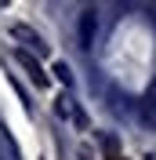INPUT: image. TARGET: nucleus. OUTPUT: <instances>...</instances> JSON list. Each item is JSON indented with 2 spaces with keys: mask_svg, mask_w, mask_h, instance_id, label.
<instances>
[{
  "mask_svg": "<svg viewBox=\"0 0 156 160\" xmlns=\"http://www.w3.org/2000/svg\"><path fill=\"white\" fill-rule=\"evenodd\" d=\"M0 160H4V153H0Z\"/></svg>",
  "mask_w": 156,
  "mask_h": 160,
  "instance_id": "nucleus-6",
  "label": "nucleus"
},
{
  "mask_svg": "<svg viewBox=\"0 0 156 160\" xmlns=\"http://www.w3.org/2000/svg\"><path fill=\"white\" fill-rule=\"evenodd\" d=\"M55 73H58V80H62V84H73V73H69V66H66V62H55Z\"/></svg>",
  "mask_w": 156,
  "mask_h": 160,
  "instance_id": "nucleus-5",
  "label": "nucleus"
},
{
  "mask_svg": "<svg viewBox=\"0 0 156 160\" xmlns=\"http://www.w3.org/2000/svg\"><path fill=\"white\" fill-rule=\"evenodd\" d=\"M11 33H15V37H18V40H26V44H29L33 51H47V44H44V40H40V37H37V33H33V29H26V26H15V29H11Z\"/></svg>",
  "mask_w": 156,
  "mask_h": 160,
  "instance_id": "nucleus-3",
  "label": "nucleus"
},
{
  "mask_svg": "<svg viewBox=\"0 0 156 160\" xmlns=\"http://www.w3.org/2000/svg\"><path fill=\"white\" fill-rule=\"evenodd\" d=\"M15 58L22 62V69L29 73V80H33V84H37V88H47V73L40 69V62L33 58V55H29V51H26V48H18V51H15Z\"/></svg>",
  "mask_w": 156,
  "mask_h": 160,
  "instance_id": "nucleus-1",
  "label": "nucleus"
},
{
  "mask_svg": "<svg viewBox=\"0 0 156 160\" xmlns=\"http://www.w3.org/2000/svg\"><path fill=\"white\" fill-rule=\"evenodd\" d=\"M142 120H145V124H153V128H156V88L149 91L145 98H142Z\"/></svg>",
  "mask_w": 156,
  "mask_h": 160,
  "instance_id": "nucleus-4",
  "label": "nucleus"
},
{
  "mask_svg": "<svg viewBox=\"0 0 156 160\" xmlns=\"http://www.w3.org/2000/svg\"><path fill=\"white\" fill-rule=\"evenodd\" d=\"M95 22H98L95 11H84V15H80V48H84V51L95 44Z\"/></svg>",
  "mask_w": 156,
  "mask_h": 160,
  "instance_id": "nucleus-2",
  "label": "nucleus"
}]
</instances>
